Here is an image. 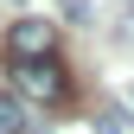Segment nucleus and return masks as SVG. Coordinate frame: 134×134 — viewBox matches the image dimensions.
Masks as SVG:
<instances>
[{
  "label": "nucleus",
  "mask_w": 134,
  "mask_h": 134,
  "mask_svg": "<svg viewBox=\"0 0 134 134\" xmlns=\"http://www.w3.org/2000/svg\"><path fill=\"white\" fill-rule=\"evenodd\" d=\"M13 90L26 102H45V109H64L70 102V70L58 58H38V64H13Z\"/></svg>",
  "instance_id": "f257e3e1"
},
{
  "label": "nucleus",
  "mask_w": 134,
  "mask_h": 134,
  "mask_svg": "<svg viewBox=\"0 0 134 134\" xmlns=\"http://www.w3.org/2000/svg\"><path fill=\"white\" fill-rule=\"evenodd\" d=\"M7 58H13V64L58 58V26H51V19H19V26L7 32Z\"/></svg>",
  "instance_id": "f03ea898"
},
{
  "label": "nucleus",
  "mask_w": 134,
  "mask_h": 134,
  "mask_svg": "<svg viewBox=\"0 0 134 134\" xmlns=\"http://www.w3.org/2000/svg\"><path fill=\"white\" fill-rule=\"evenodd\" d=\"M26 128V115H19V102L13 96H0V134H19Z\"/></svg>",
  "instance_id": "7ed1b4c3"
},
{
  "label": "nucleus",
  "mask_w": 134,
  "mask_h": 134,
  "mask_svg": "<svg viewBox=\"0 0 134 134\" xmlns=\"http://www.w3.org/2000/svg\"><path fill=\"white\" fill-rule=\"evenodd\" d=\"M121 32H128V38H134V7H128V19H121Z\"/></svg>",
  "instance_id": "20e7f679"
}]
</instances>
